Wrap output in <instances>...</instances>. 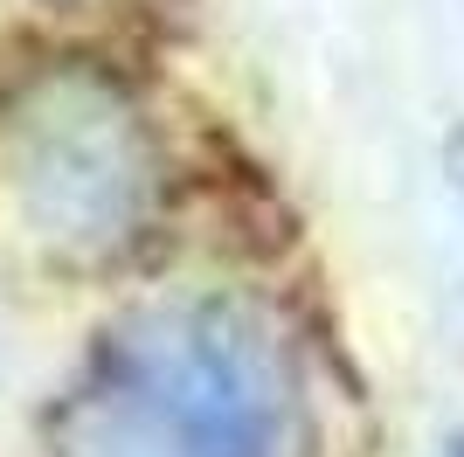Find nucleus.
<instances>
[{
	"mask_svg": "<svg viewBox=\"0 0 464 457\" xmlns=\"http://www.w3.org/2000/svg\"><path fill=\"white\" fill-rule=\"evenodd\" d=\"M291 423L285 354L222 305H201L104 340L70 402L63 457H291Z\"/></svg>",
	"mask_w": 464,
	"mask_h": 457,
	"instance_id": "1",
	"label": "nucleus"
},
{
	"mask_svg": "<svg viewBox=\"0 0 464 457\" xmlns=\"http://www.w3.org/2000/svg\"><path fill=\"white\" fill-rule=\"evenodd\" d=\"M450 180H458V201H464V125L450 132Z\"/></svg>",
	"mask_w": 464,
	"mask_h": 457,
	"instance_id": "2",
	"label": "nucleus"
},
{
	"mask_svg": "<svg viewBox=\"0 0 464 457\" xmlns=\"http://www.w3.org/2000/svg\"><path fill=\"white\" fill-rule=\"evenodd\" d=\"M450 457H464V437H458V443H450Z\"/></svg>",
	"mask_w": 464,
	"mask_h": 457,
	"instance_id": "3",
	"label": "nucleus"
}]
</instances>
